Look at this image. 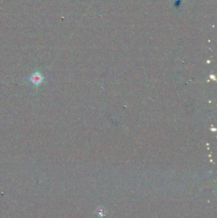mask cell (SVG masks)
<instances>
[{
  "label": "cell",
  "instance_id": "6da1fadb",
  "mask_svg": "<svg viewBox=\"0 0 217 218\" xmlns=\"http://www.w3.org/2000/svg\"><path fill=\"white\" fill-rule=\"evenodd\" d=\"M29 80L31 83L36 87H38L44 82V78L42 74L39 71H36L32 74L29 78Z\"/></svg>",
  "mask_w": 217,
  "mask_h": 218
}]
</instances>
